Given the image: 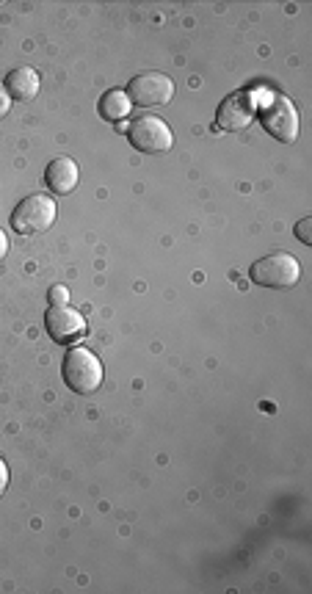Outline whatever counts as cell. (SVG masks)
<instances>
[{"instance_id": "9c48e42d", "label": "cell", "mask_w": 312, "mask_h": 594, "mask_svg": "<svg viewBox=\"0 0 312 594\" xmlns=\"http://www.w3.org/2000/svg\"><path fill=\"white\" fill-rule=\"evenodd\" d=\"M78 180H81V172H78V164L72 158H56V161L47 164L45 183L53 194H70L78 188Z\"/></svg>"}, {"instance_id": "5bb4252c", "label": "cell", "mask_w": 312, "mask_h": 594, "mask_svg": "<svg viewBox=\"0 0 312 594\" xmlns=\"http://www.w3.org/2000/svg\"><path fill=\"white\" fill-rule=\"evenodd\" d=\"M9 108H12V97H9V92H6V86L0 83V119L9 114Z\"/></svg>"}, {"instance_id": "52a82bcc", "label": "cell", "mask_w": 312, "mask_h": 594, "mask_svg": "<svg viewBox=\"0 0 312 594\" xmlns=\"http://www.w3.org/2000/svg\"><path fill=\"white\" fill-rule=\"evenodd\" d=\"M257 114V103L255 97L249 92H235L230 94L224 103L219 105V114H216V122H219L221 130H246L252 125V119Z\"/></svg>"}, {"instance_id": "6da1fadb", "label": "cell", "mask_w": 312, "mask_h": 594, "mask_svg": "<svg viewBox=\"0 0 312 594\" xmlns=\"http://www.w3.org/2000/svg\"><path fill=\"white\" fill-rule=\"evenodd\" d=\"M61 373H64V382L81 396H89V393H94L97 387L103 385V365H100V360L94 357L92 351L83 349V346H75V349L67 351Z\"/></svg>"}, {"instance_id": "7a4b0ae2", "label": "cell", "mask_w": 312, "mask_h": 594, "mask_svg": "<svg viewBox=\"0 0 312 594\" xmlns=\"http://www.w3.org/2000/svg\"><path fill=\"white\" fill-rule=\"evenodd\" d=\"M249 277H252L257 285H263V288L288 291V288H293L301 277L299 260L293 255H285V252L260 257L255 266H252V271H249Z\"/></svg>"}, {"instance_id": "3957f363", "label": "cell", "mask_w": 312, "mask_h": 594, "mask_svg": "<svg viewBox=\"0 0 312 594\" xmlns=\"http://www.w3.org/2000/svg\"><path fill=\"white\" fill-rule=\"evenodd\" d=\"M56 202L45 194H34L25 197L12 213V227L14 233L20 235H39L47 233L53 222H56Z\"/></svg>"}, {"instance_id": "2e32d148", "label": "cell", "mask_w": 312, "mask_h": 594, "mask_svg": "<svg viewBox=\"0 0 312 594\" xmlns=\"http://www.w3.org/2000/svg\"><path fill=\"white\" fill-rule=\"evenodd\" d=\"M6 252H9V238H6V233L0 230V257L6 255Z\"/></svg>"}, {"instance_id": "277c9868", "label": "cell", "mask_w": 312, "mask_h": 594, "mask_svg": "<svg viewBox=\"0 0 312 594\" xmlns=\"http://www.w3.org/2000/svg\"><path fill=\"white\" fill-rule=\"evenodd\" d=\"M260 122H263V128L268 130V136H274L282 144H293V141L299 139V111H296V105L290 103L288 97H271L266 105H263V111H260Z\"/></svg>"}, {"instance_id": "7c38bea8", "label": "cell", "mask_w": 312, "mask_h": 594, "mask_svg": "<svg viewBox=\"0 0 312 594\" xmlns=\"http://www.w3.org/2000/svg\"><path fill=\"white\" fill-rule=\"evenodd\" d=\"M47 299H50V304H53V307H61V304L70 302V291H67L64 285H53V288H50V293H47Z\"/></svg>"}, {"instance_id": "30bf717a", "label": "cell", "mask_w": 312, "mask_h": 594, "mask_svg": "<svg viewBox=\"0 0 312 594\" xmlns=\"http://www.w3.org/2000/svg\"><path fill=\"white\" fill-rule=\"evenodd\" d=\"M6 92H9L12 100H20V103L34 100L36 94H39V75L31 67L12 70L6 75Z\"/></svg>"}, {"instance_id": "5b68a950", "label": "cell", "mask_w": 312, "mask_h": 594, "mask_svg": "<svg viewBox=\"0 0 312 594\" xmlns=\"http://www.w3.org/2000/svg\"><path fill=\"white\" fill-rule=\"evenodd\" d=\"M128 97L133 105L152 108V105H166L174 97L172 78L163 72H141L128 86Z\"/></svg>"}, {"instance_id": "4fadbf2b", "label": "cell", "mask_w": 312, "mask_h": 594, "mask_svg": "<svg viewBox=\"0 0 312 594\" xmlns=\"http://www.w3.org/2000/svg\"><path fill=\"white\" fill-rule=\"evenodd\" d=\"M312 219L307 216V219H301L299 224H296V235H299V241L301 244H312Z\"/></svg>"}, {"instance_id": "ba28073f", "label": "cell", "mask_w": 312, "mask_h": 594, "mask_svg": "<svg viewBox=\"0 0 312 594\" xmlns=\"http://www.w3.org/2000/svg\"><path fill=\"white\" fill-rule=\"evenodd\" d=\"M47 335L56 343H75L86 332V321L78 310H72L67 304L61 307H50L45 315Z\"/></svg>"}, {"instance_id": "9a60e30c", "label": "cell", "mask_w": 312, "mask_h": 594, "mask_svg": "<svg viewBox=\"0 0 312 594\" xmlns=\"http://www.w3.org/2000/svg\"><path fill=\"white\" fill-rule=\"evenodd\" d=\"M6 487H9V467L0 459V495L6 492Z\"/></svg>"}, {"instance_id": "8992f818", "label": "cell", "mask_w": 312, "mask_h": 594, "mask_svg": "<svg viewBox=\"0 0 312 594\" xmlns=\"http://www.w3.org/2000/svg\"><path fill=\"white\" fill-rule=\"evenodd\" d=\"M128 139L139 152L158 155V152H166L169 147H172L174 136H172V130H169V125H166L163 119L139 117L128 128Z\"/></svg>"}, {"instance_id": "8fae6325", "label": "cell", "mask_w": 312, "mask_h": 594, "mask_svg": "<svg viewBox=\"0 0 312 594\" xmlns=\"http://www.w3.org/2000/svg\"><path fill=\"white\" fill-rule=\"evenodd\" d=\"M130 108H133V103H130L128 92H105L103 100H100V117L105 119V122H119V119H125L130 114Z\"/></svg>"}]
</instances>
